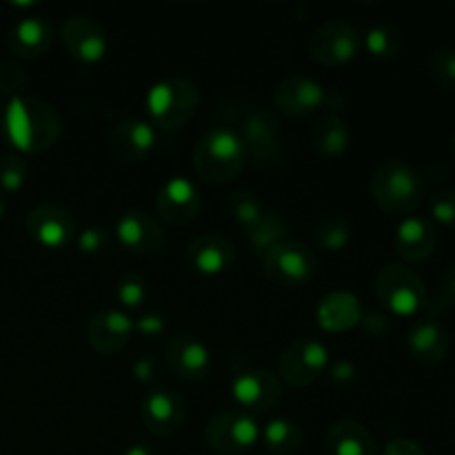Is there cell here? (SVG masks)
<instances>
[{"label":"cell","instance_id":"ba28073f","mask_svg":"<svg viewBox=\"0 0 455 455\" xmlns=\"http://www.w3.org/2000/svg\"><path fill=\"white\" fill-rule=\"evenodd\" d=\"M363 44V36L349 20H327L314 29L309 38V53L324 67H342L354 60Z\"/></svg>","mask_w":455,"mask_h":455},{"label":"cell","instance_id":"ffe728a7","mask_svg":"<svg viewBox=\"0 0 455 455\" xmlns=\"http://www.w3.org/2000/svg\"><path fill=\"white\" fill-rule=\"evenodd\" d=\"M133 329H136V324H133V320L127 314L109 309L100 311V314H96L89 320L84 336H87L89 347L96 354L114 355L127 347V342L132 340Z\"/></svg>","mask_w":455,"mask_h":455},{"label":"cell","instance_id":"7402d4cb","mask_svg":"<svg viewBox=\"0 0 455 455\" xmlns=\"http://www.w3.org/2000/svg\"><path fill=\"white\" fill-rule=\"evenodd\" d=\"M156 145V132L145 120H123L109 133V151L124 164L140 163Z\"/></svg>","mask_w":455,"mask_h":455},{"label":"cell","instance_id":"7a4b0ae2","mask_svg":"<svg viewBox=\"0 0 455 455\" xmlns=\"http://www.w3.org/2000/svg\"><path fill=\"white\" fill-rule=\"evenodd\" d=\"M247 147L238 132L218 124L204 132L194 149V167L200 180L212 187H222L235 180L247 163Z\"/></svg>","mask_w":455,"mask_h":455},{"label":"cell","instance_id":"cb8c5ba5","mask_svg":"<svg viewBox=\"0 0 455 455\" xmlns=\"http://www.w3.org/2000/svg\"><path fill=\"white\" fill-rule=\"evenodd\" d=\"M315 320L327 333H345L358 327L363 320V305L349 291H333L320 300L315 309Z\"/></svg>","mask_w":455,"mask_h":455},{"label":"cell","instance_id":"484cf974","mask_svg":"<svg viewBox=\"0 0 455 455\" xmlns=\"http://www.w3.org/2000/svg\"><path fill=\"white\" fill-rule=\"evenodd\" d=\"M53 43L52 22L43 16L20 18L9 31V49L20 58H40Z\"/></svg>","mask_w":455,"mask_h":455},{"label":"cell","instance_id":"83f0119b","mask_svg":"<svg viewBox=\"0 0 455 455\" xmlns=\"http://www.w3.org/2000/svg\"><path fill=\"white\" fill-rule=\"evenodd\" d=\"M244 234H247V240L249 244H251L253 251H256L258 256H265L269 249H274L275 244L287 240L289 225L283 218V213L274 212V209H265L262 216L258 218Z\"/></svg>","mask_w":455,"mask_h":455},{"label":"cell","instance_id":"ee69618b","mask_svg":"<svg viewBox=\"0 0 455 455\" xmlns=\"http://www.w3.org/2000/svg\"><path fill=\"white\" fill-rule=\"evenodd\" d=\"M132 371H133V376H136L140 382H149L151 378H154V373H156L154 360H149V358L136 360V363H133V367H132Z\"/></svg>","mask_w":455,"mask_h":455},{"label":"cell","instance_id":"5b68a950","mask_svg":"<svg viewBox=\"0 0 455 455\" xmlns=\"http://www.w3.org/2000/svg\"><path fill=\"white\" fill-rule=\"evenodd\" d=\"M376 296L394 315H418L429 309V296L420 275L404 265H385L376 275Z\"/></svg>","mask_w":455,"mask_h":455},{"label":"cell","instance_id":"3957f363","mask_svg":"<svg viewBox=\"0 0 455 455\" xmlns=\"http://www.w3.org/2000/svg\"><path fill=\"white\" fill-rule=\"evenodd\" d=\"M371 196L378 207L394 216L411 213L425 200V180L404 160L391 158L378 164L371 176Z\"/></svg>","mask_w":455,"mask_h":455},{"label":"cell","instance_id":"2e32d148","mask_svg":"<svg viewBox=\"0 0 455 455\" xmlns=\"http://www.w3.org/2000/svg\"><path fill=\"white\" fill-rule=\"evenodd\" d=\"M231 394L243 409L265 413L280 403L283 387H280L278 376L267 369H244L231 382Z\"/></svg>","mask_w":455,"mask_h":455},{"label":"cell","instance_id":"d6a6232c","mask_svg":"<svg viewBox=\"0 0 455 455\" xmlns=\"http://www.w3.org/2000/svg\"><path fill=\"white\" fill-rule=\"evenodd\" d=\"M427 71L440 89H455V49L440 47L431 52L427 58Z\"/></svg>","mask_w":455,"mask_h":455},{"label":"cell","instance_id":"44dd1931","mask_svg":"<svg viewBox=\"0 0 455 455\" xmlns=\"http://www.w3.org/2000/svg\"><path fill=\"white\" fill-rule=\"evenodd\" d=\"M187 262L203 275H220L234 267L235 249L225 235L203 234L187 247Z\"/></svg>","mask_w":455,"mask_h":455},{"label":"cell","instance_id":"ab89813d","mask_svg":"<svg viewBox=\"0 0 455 455\" xmlns=\"http://www.w3.org/2000/svg\"><path fill=\"white\" fill-rule=\"evenodd\" d=\"M360 324H363L364 329H367L369 336L373 338H382L389 333L391 324H389V318H387L385 314H378V311H369V314H363V320H360Z\"/></svg>","mask_w":455,"mask_h":455},{"label":"cell","instance_id":"7dc6e473","mask_svg":"<svg viewBox=\"0 0 455 455\" xmlns=\"http://www.w3.org/2000/svg\"><path fill=\"white\" fill-rule=\"evenodd\" d=\"M453 154H455V133H453Z\"/></svg>","mask_w":455,"mask_h":455},{"label":"cell","instance_id":"5bb4252c","mask_svg":"<svg viewBox=\"0 0 455 455\" xmlns=\"http://www.w3.org/2000/svg\"><path fill=\"white\" fill-rule=\"evenodd\" d=\"M140 420L149 434L169 438L185 427L187 404L178 394L169 389H154L140 404Z\"/></svg>","mask_w":455,"mask_h":455},{"label":"cell","instance_id":"74e56055","mask_svg":"<svg viewBox=\"0 0 455 455\" xmlns=\"http://www.w3.org/2000/svg\"><path fill=\"white\" fill-rule=\"evenodd\" d=\"M455 307V265L447 267L440 275L438 283V298H435L434 305H429L431 315H438L443 311H449Z\"/></svg>","mask_w":455,"mask_h":455},{"label":"cell","instance_id":"4316f807","mask_svg":"<svg viewBox=\"0 0 455 455\" xmlns=\"http://www.w3.org/2000/svg\"><path fill=\"white\" fill-rule=\"evenodd\" d=\"M311 142L314 149L324 158H338L347 151L351 142V129L345 118L338 114H327L311 129Z\"/></svg>","mask_w":455,"mask_h":455},{"label":"cell","instance_id":"d6986e66","mask_svg":"<svg viewBox=\"0 0 455 455\" xmlns=\"http://www.w3.org/2000/svg\"><path fill=\"white\" fill-rule=\"evenodd\" d=\"M409 354L427 367L444 363L451 351V338H449L447 327L438 320V315H425L416 320L409 329L407 336Z\"/></svg>","mask_w":455,"mask_h":455},{"label":"cell","instance_id":"d4e9b609","mask_svg":"<svg viewBox=\"0 0 455 455\" xmlns=\"http://www.w3.org/2000/svg\"><path fill=\"white\" fill-rule=\"evenodd\" d=\"M327 455H378L376 438L355 420H338L324 440Z\"/></svg>","mask_w":455,"mask_h":455},{"label":"cell","instance_id":"4fadbf2b","mask_svg":"<svg viewBox=\"0 0 455 455\" xmlns=\"http://www.w3.org/2000/svg\"><path fill=\"white\" fill-rule=\"evenodd\" d=\"M203 207V196L198 187L187 178H169L156 194V212L167 225L185 227L198 218Z\"/></svg>","mask_w":455,"mask_h":455},{"label":"cell","instance_id":"30bf717a","mask_svg":"<svg viewBox=\"0 0 455 455\" xmlns=\"http://www.w3.org/2000/svg\"><path fill=\"white\" fill-rule=\"evenodd\" d=\"M336 93L327 92L318 80L309 76H287L274 89V102L287 116H309L323 107H333Z\"/></svg>","mask_w":455,"mask_h":455},{"label":"cell","instance_id":"9c48e42d","mask_svg":"<svg viewBox=\"0 0 455 455\" xmlns=\"http://www.w3.org/2000/svg\"><path fill=\"white\" fill-rule=\"evenodd\" d=\"M280 378L289 387H311L329 369V349L314 338H298L280 355Z\"/></svg>","mask_w":455,"mask_h":455},{"label":"cell","instance_id":"f1b7e54d","mask_svg":"<svg viewBox=\"0 0 455 455\" xmlns=\"http://www.w3.org/2000/svg\"><path fill=\"white\" fill-rule=\"evenodd\" d=\"M260 438L267 451L274 455H293L300 451L302 443H305V434L300 427L287 418H275V420L267 422L265 429L260 431Z\"/></svg>","mask_w":455,"mask_h":455},{"label":"cell","instance_id":"bcb514c9","mask_svg":"<svg viewBox=\"0 0 455 455\" xmlns=\"http://www.w3.org/2000/svg\"><path fill=\"white\" fill-rule=\"evenodd\" d=\"M3 213H4V196L3 191H0V218H3Z\"/></svg>","mask_w":455,"mask_h":455},{"label":"cell","instance_id":"f6af8a7d","mask_svg":"<svg viewBox=\"0 0 455 455\" xmlns=\"http://www.w3.org/2000/svg\"><path fill=\"white\" fill-rule=\"evenodd\" d=\"M124 455H158L147 443H136L124 451Z\"/></svg>","mask_w":455,"mask_h":455},{"label":"cell","instance_id":"60d3db41","mask_svg":"<svg viewBox=\"0 0 455 455\" xmlns=\"http://www.w3.org/2000/svg\"><path fill=\"white\" fill-rule=\"evenodd\" d=\"M382 455H427V451L416 443V440L395 438L391 440V443H387Z\"/></svg>","mask_w":455,"mask_h":455},{"label":"cell","instance_id":"f35d334b","mask_svg":"<svg viewBox=\"0 0 455 455\" xmlns=\"http://www.w3.org/2000/svg\"><path fill=\"white\" fill-rule=\"evenodd\" d=\"M78 249L87 256H93V253H100L107 249V234L105 229H98V227H89L83 234L78 235Z\"/></svg>","mask_w":455,"mask_h":455},{"label":"cell","instance_id":"b9f144b4","mask_svg":"<svg viewBox=\"0 0 455 455\" xmlns=\"http://www.w3.org/2000/svg\"><path fill=\"white\" fill-rule=\"evenodd\" d=\"M133 324H136V329L142 333V336H160V333L164 331V327H167L160 314H147Z\"/></svg>","mask_w":455,"mask_h":455},{"label":"cell","instance_id":"e575fe53","mask_svg":"<svg viewBox=\"0 0 455 455\" xmlns=\"http://www.w3.org/2000/svg\"><path fill=\"white\" fill-rule=\"evenodd\" d=\"M27 87V74L18 62L3 60L0 62V93L7 96L9 100L20 98Z\"/></svg>","mask_w":455,"mask_h":455},{"label":"cell","instance_id":"8fae6325","mask_svg":"<svg viewBox=\"0 0 455 455\" xmlns=\"http://www.w3.org/2000/svg\"><path fill=\"white\" fill-rule=\"evenodd\" d=\"M25 229L29 238L43 249H62L76 234V222L65 207L40 203L27 213Z\"/></svg>","mask_w":455,"mask_h":455},{"label":"cell","instance_id":"8992f818","mask_svg":"<svg viewBox=\"0 0 455 455\" xmlns=\"http://www.w3.org/2000/svg\"><path fill=\"white\" fill-rule=\"evenodd\" d=\"M260 431L256 418L249 416L247 411L227 409V411L216 413L207 422L204 438L216 453L240 455L256 447V443L260 440Z\"/></svg>","mask_w":455,"mask_h":455},{"label":"cell","instance_id":"6da1fadb","mask_svg":"<svg viewBox=\"0 0 455 455\" xmlns=\"http://www.w3.org/2000/svg\"><path fill=\"white\" fill-rule=\"evenodd\" d=\"M3 129L7 140L22 154H40L52 149L62 133V120L49 102L36 96L9 100Z\"/></svg>","mask_w":455,"mask_h":455},{"label":"cell","instance_id":"7c38bea8","mask_svg":"<svg viewBox=\"0 0 455 455\" xmlns=\"http://www.w3.org/2000/svg\"><path fill=\"white\" fill-rule=\"evenodd\" d=\"M116 235L127 251L136 256H156L167 244V231L151 213L129 209L116 222Z\"/></svg>","mask_w":455,"mask_h":455},{"label":"cell","instance_id":"f546056e","mask_svg":"<svg viewBox=\"0 0 455 455\" xmlns=\"http://www.w3.org/2000/svg\"><path fill=\"white\" fill-rule=\"evenodd\" d=\"M351 238H354V227L342 216H331L327 220H323L315 227L314 234L315 247L327 253H338L342 249H347Z\"/></svg>","mask_w":455,"mask_h":455},{"label":"cell","instance_id":"8d00e7d4","mask_svg":"<svg viewBox=\"0 0 455 455\" xmlns=\"http://www.w3.org/2000/svg\"><path fill=\"white\" fill-rule=\"evenodd\" d=\"M429 212L438 225L455 229V189L438 191V194L431 196Z\"/></svg>","mask_w":455,"mask_h":455},{"label":"cell","instance_id":"52a82bcc","mask_svg":"<svg viewBox=\"0 0 455 455\" xmlns=\"http://www.w3.org/2000/svg\"><path fill=\"white\" fill-rule=\"evenodd\" d=\"M262 271L275 284L302 287L318 271V258L307 244L284 240L262 256Z\"/></svg>","mask_w":455,"mask_h":455},{"label":"cell","instance_id":"9a60e30c","mask_svg":"<svg viewBox=\"0 0 455 455\" xmlns=\"http://www.w3.org/2000/svg\"><path fill=\"white\" fill-rule=\"evenodd\" d=\"M240 138L247 147V156L258 164H274L283 156V129L271 111L258 109L249 114Z\"/></svg>","mask_w":455,"mask_h":455},{"label":"cell","instance_id":"e0dca14e","mask_svg":"<svg viewBox=\"0 0 455 455\" xmlns=\"http://www.w3.org/2000/svg\"><path fill=\"white\" fill-rule=\"evenodd\" d=\"M62 47L84 65L100 62L107 53V34L93 18L71 16L60 27Z\"/></svg>","mask_w":455,"mask_h":455},{"label":"cell","instance_id":"1f68e13d","mask_svg":"<svg viewBox=\"0 0 455 455\" xmlns=\"http://www.w3.org/2000/svg\"><path fill=\"white\" fill-rule=\"evenodd\" d=\"M227 212L234 218L235 225H240L247 231L249 227L262 216L265 207H262V203L251 194V191H235V194H231L229 200H227Z\"/></svg>","mask_w":455,"mask_h":455},{"label":"cell","instance_id":"836d02e7","mask_svg":"<svg viewBox=\"0 0 455 455\" xmlns=\"http://www.w3.org/2000/svg\"><path fill=\"white\" fill-rule=\"evenodd\" d=\"M27 173H29V164L22 156L4 154L0 158V189L7 194L18 191L27 182Z\"/></svg>","mask_w":455,"mask_h":455},{"label":"cell","instance_id":"603a6c76","mask_svg":"<svg viewBox=\"0 0 455 455\" xmlns=\"http://www.w3.org/2000/svg\"><path fill=\"white\" fill-rule=\"evenodd\" d=\"M395 253L404 262H425L438 244V231L431 220L422 216H407L395 231Z\"/></svg>","mask_w":455,"mask_h":455},{"label":"cell","instance_id":"4dcf8cb0","mask_svg":"<svg viewBox=\"0 0 455 455\" xmlns=\"http://www.w3.org/2000/svg\"><path fill=\"white\" fill-rule=\"evenodd\" d=\"M364 44H367L371 56L382 58V60H391V58H398L403 53L404 36L394 25H376L364 36Z\"/></svg>","mask_w":455,"mask_h":455},{"label":"cell","instance_id":"ac0fdd59","mask_svg":"<svg viewBox=\"0 0 455 455\" xmlns=\"http://www.w3.org/2000/svg\"><path fill=\"white\" fill-rule=\"evenodd\" d=\"M164 363L173 376L187 382H200L212 371V354L198 338L178 333L164 347Z\"/></svg>","mask_w":455,"mask_h":455},{"label":"cell","instance_id":"7bdbcfd3","mask_svg":"<svg viewBox=\"0 0 455 455\" xmlns=\"http://www.w3.org/2000/svg\"><path fill=\"white\" fill-rule=\"evenodd\" d=\"M329 378H331L333 382H338V385H347V382H351L355 378V367L349 363V360H338V363L329 364Z\"/></svg>","mask_w":455,"mask_h":455},{"label":"cell","instance_id":"d590c367","mask_svg":"<svg viewBox=\"0 0 455 455\" xmlns=\"http://www.w3.org/2000/svg\"><path fill=\"white\" fill-rule=\"evenodd\" d=\"M116 296L129 309H136L145 302L147 298V284L145 278L138 274H127L118 280V289H116Z\"/></svg>","mask_w":455,"mask_h":455},{"label":"cell","instance_id":"277c9868","mask_svg":"<svg viewBox=\"0 0 455 455\" xmlns=\"http://www.w3.org/2000/svg\"><path fill=\"white\" fill-rule=\"evenodd\" d=\"M200 107V93L191 80L164 78L147 93L149 118L163 129H180L189 123Z\"/></svg>","mask_w":455,"mask_h":455}]
</instances>
